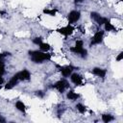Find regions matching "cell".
<instances>
[{"instance_id":"cell-20","label":"cell","mask_w":123,"mask_h":123,"mask_svg":"<svg viewBox=\"0 0 123 123\" xmlns=\"http://www.w3.org/2000/svg\"><path fill=\"white\" fill-rule=\"evenodd\" d=\"M5 72H6V70H5V62H4V60H2V61H0V75H4L5 74Z\"/></svg>"},{"instance_id":"cell-11","label":"cell","mask_w":123,"mask_h":123,"mask_svg":"<svg viewBox=\"0 0 123 123\" xmlns=\"http://www.w3.org/2000/svg\"><path fill=\"white\" fill-rule=\"evenodd\" d=\"M18 82H19V80H18V78H17V76H16V74H14L10 80H9V82L5 85V89L6 90H10V89H12L17 84H18Z\"/></svg>"},{"instance_id":"cell-18","label":"cell","mask_w":123,"mask_h":123,"mask_svg":"<svg viewBox=\"0 0 123 123\" xmlns=\"http://www.w3.org/2000/svg\"><path fill=\"white\" fill-rule=\"evenodd\" d=\"M57 12H58V9H44L43 10V13L44 14H48V15H50V16H55L56 15V13H57Z\"/></svg>"},{"instance_id":"cell-10","label":"cell","mask_w":123,"mask_h":123,"mask_svg":"<svg viewBox=\"0 0 123 123\" xmlns=\"http://www.w3.org/2000/svg\"><path fill=\"white\" fill-rule=\"evenodd\" d=\"M15 74H16V76H17L19 81H30L31 80V73L26 68L22 69L21 71H18Z\"/></svg>"},{"instance_id":"cell-8","label":"cell","mask_w":123,"mask_h":123,"mask_svg":"<svg viewBox=\"0 0 123 123\" xmlns=\"http://www.w3.org/2000/svg\"><path fill=\"white\" fill-rule=\"evenodd\" d=\"M69 77H70L71 83H73L75 86H83L84 85V78L79 73H77V72L73 73L72 72V74Z\"/></svg>"},{"instance_id":"cell-15","label":"cell","mask_w":123,"mask_h":123,"mask_svg":"<svg viewBox=\"0 0 123 123\" xmlns=\"http://www.w3.org/2000/svg\"><path fill=\"white\" fill-rule=\"evenodd\" d=\"M101 119L104 123H109V122L114 120V116L111 115V113H103L102 116H101Z\"/></svg>"},{"instance_id":"cell-3","label":"cell","mask_w":123,"mask_h":123,"mask_svg":"<svg viewBox=\"0 0 123 123\" xmlns=\"http://www.w3.org/2000/svg\"><path fill=\"white\" fill-rule=\"evenodd\" d=\"M104 34H105V32L102 31V30L97 31V32L93 35V37H91L89 46L92 47V46H94V45H96V44L102 43V42H103V39H104Z\"/></svg>"},{"instance_id":"cell-21","label":"cell","mask_w":123,"mask_h":123,"mask_svg":"<svg viewBox=\"0 0 123 123\" xmlns=\"http://www.w3.org/2000/svg\"><path fill=\"white\" fill-rule=\"evenodd\" d=\"M32 42H33L34 44H36V45H39V44L42 42V37H36L33 38Z\"/></svg>"},{"instance_id":"cell-13","label":"cell","mask_w":123,"mask_h":123,"mask_svg":"<svg viewBox=\"0 0 123 123\" xmlns=\"http://www.w3.org/2000/svg\"><path fill=\"white\" fill-rule=\"evenodd\" d=\"M80 96H81V95H80L79 93L75 92L74 90H68V92L66 93V97H67V99H68V100H71V101H75V100L79 99Z\"/></svg>"},{"instance_id":"cell-14","label":"cell","mask_w":123,"mask_h":123,"mask_svg":"<svg viewBox=\"0 0 123 123\" xmlns=\"http://www.w3.org/2000/svg\"><path fill=\"white\" fill-rule=\"evenodd\" d=\"M14 107H15V109H16L17 111H21L22 113H25V112H26V105H25L22 101H20V100L16 101L15 104H14Z\"/></svg>"},{"instance_id":"cell-29","label":"cell","mask_w":123,"mask_h":123,"mask_svg":"<svg viewBox=\"0 0 123 123\" xmlns=\"http://www.w3.org/2000/svg\"><path fill=\"white\" fill-rule=\"evenodd\" d=\"M0 87H1V86H0Z\"/></svg>"},{"instance_id":"cell-28","label":"cell","mask_w":123,"mask_h":123,"mask_svg":"<svg viewBox=\"0 0 123 123\" xmlns=\"http://www.w3.org/2000/svg\"><path fill=\"white\" fill-rule=\"evenodd\" d=\"M82 2H83V0H74V3L77 4V5L80 4V3H82Z\"/></svg>"},{"instance_id":"cell-5","label":"cell","mask_w":123,"mask_h":123,"mask_svg":"<svg viewBox=\"0 0 123 123\" xmlns=\"http://www.w3.org/2000/svg\"><path fill=\"white\" fill-rule=\"evenodd\" d=\"M59 68H60V72L62 73V77L63 78H67V77H69L71 74H72V72H73V70L74 69H78V67H75V66H73V65H63V66H60V65H57Z\"/></svg>"},{"instance_id":"cell-4","label":"cell","mask_w":123,"mask_h":123,"mask_svg":"<svg viewBox=\"0 0 123 123\" xmlns=\"http://www.w3.org/2000/svg\"><path fill=\"white\" fill-rule=\"evenodd\" d=\"M80 18H81V12L78 10H72L71 12H69V13L67 15L68 23L71 25L78 22L80 20Z\"/></svg>"},{"instance_id":"cell-26","label":"cell","mask_w":123,"mask_h":123,"mask_svg":"<svg viewBox=\"0 0 123 123\" xmlns=\"http://www.w3.org/2000/svg\"><path fill=\"white\" fill-rule=\"evenodd\" d=\"M3 84H4V78H3L2 75H0V86L3 85Z\"/></svg>"},{"instance_id":"cell-19","label":"cell","mask_w":123,"mask_h":123,"mask_svg":"<svg viewBox=\"0 0 123 123\" xmlns=\"http://www.w3.org/2000/svg\"><path fill=\"white\" fill-rule=\"evenodd\" d=\"M75 108H76V110H77L80 113H82V114H84V113L86 111V107L85 105H83L82 103H78V104H76Z\"/></svg>"},{"instance_id":"cell-17","label":"cell","mask_w":123,"mask_h":123,"mask_svg":"<svg viewBox=\"0 0 123 123\" xmlns=\"http://www.w3.org/2000/svg\"><path fill=\"white\" fill-rule=\"evenodd\" d=\"M38 47H39V50L42 51V52H48V51L50 50V48H51L50 44L47 43V42H41V43L38 45Z\"/></svg>"},{"instance_id":"cell-27","label":"cell","mask_w":123,"mask_h":123,"mask_svg":"<svg viewBox=\"0 0 123 123\" xmlns=\"http://www.w3.org/2000/svg\"><path fill=\"white\" fill-rule=\"evenodd\" d=\"M0 122H3V123H5V122H6V119H5L4 117H2L1 115H0Z\"/></svg>"},{"instance_id":"cell-22","label":"cell","mask_w":123,"mask_h":123,"mask_svg":"<svg viewBox=\"0 0 123 123\" xmlns=\"http://www.w3.org/2000/svg\"><path fill=\"white\" fill-rule=\"evenodd\" d=\"M35 94H36V96L38 97V98H43V97L45 96V92H44L43 90H36V91H35Z\"/></svg>"},{"instance_id":"cell-25","label":"cell","mask_w":123,"mask_h":123,"mask_svg":"<svg viewBox=\"0 0 123 123\" xmlns=\"http://www.w3.org/2000/svg\"><path fill=\"white\" fill-rule=\"evenodd\" d=\"M122 59H123V52H120L117 55V57H116V61L117 62H120V61H122Z\"/></svg>"},{"instance_id":"cell-2","label":"cell","mask_w":123,"mask_h":123,"mask_svg":"<svg viewBox=\"0 0 123 123\" xmlns=\"http://www.w3.org/2000/svg\"><path fill=\"white\" fill-rule=\"evenodd\" d=\"M69 86H70V85H69V83L67 82V80H66L65 78H63V79H61V80L57 81L54 85H52V86H51V87H52V88L57 89L60 93H63L66 89H68V88H69Z\"/></svg>"},{"instance_id":"cell-23","label":"cell","mask_w":123,"mask_h":123,"mask_svg":"<svg viewBox=\"0 0 123 123\" xmlns=\"http://www.w3.org/2000/svg\"><path fill=\"white\" fill-rule=\"evenodd\" d=\"M74 46H76V47H84V41L81 40V39H77Z\"/></svg>"},{"instance_id":"cell-9","label":"cell","mask_w":123,"mask_h":123,"mask_svg":"<svg viewBox=\"0 0 123 123\" xmlns=\"http://www.w3.org/2000/svg\"><path fill=\"white\" fill-rule=\"evenodd\" d=\"M73 31H74V27H73L71 24H68V25H66V26H64V27H62V28H60V29L57 30V32H58L59 34L62 35V36H64V37H68V36L72 35Z\"/></svg>"},{"instance_id":"cell-7","label":"cell","mask_w":123,"mask_h":123,"mask_svg":"<svg viewBox=\"0 0 123 123\" xmlns=\"http://www.w3.org/2000/svg\"><path fill=\"white\" fill-rule=\"evenodd\" d=\"M69 50L73 53L76 54L78 56H80L82 59H86L87 57V50L85 49L84 47H76V46H72L69 48Z\"/></svg>"},{"instance_id":"cell-24","label":"cell","mask_w":123,"mask_h":123,"mask_svg":"<svg viewBox=\"0 0 123 123\" xmlns=\"http://www.w3.org/2000/svg\"><path fill=\"white\" fill-rule=\"evenodd\" d=\"M7 56H11V53H10V52H3V53H0V61L4 60Z\"/></svg>"},{"instance_id":"cell-1","label":"cell","mask_w":123,"mask_h":123,"mask_svg":"<svg viewBox=\"0 0 123 123\" xmlns=\"http://www.w3.org/2000/svg\"><path fill=\"white\" fill-rule=\"evenodd\" d=\"M28 55L34 63H42L45 61H50L52 58V54L48 52H42L40 50H30Z\"/></svg>"},{"instance_id":"cell-12","label":"cell","mask_w":123,"mask_h":123,"mask_svg":"<svg viewBox=\"0 0 123 123\" xmlns=\"http://www.w3.org/2000/svg\"><path fill=\"white\" fill-rule=\"evenodd\" d=\"M91 72H92L93 75H95V76H97L99 78H102V79H104L106 77V75H107V69L101 68V67H94L91 70Z\"/></svg>"},{"instance_id":"cell-16","label":"cell","mask_w":123,"mask_h":123,"mask_svg":"<svg viewBox=\"0 0 123 123\" xmlns=\"http://www.w3.org/2000/svg\"><path fill=\"white\" fill-rule=\"evenodd\" d=\"M104 29L105 31H108V32H116V28L111 23L110 19L106 23H104Z\"/></svg>"},{"instance_id":"cell-6","label":"cell","mask_w":123,"mask_h":123,"mask_svg":"<svg viewBox=\"0 0 123 123\" xmlns=\"http://www.w3.org/2000/svg\"><path fill=\"white\" fill-rule=\"evenodd\" d=\"M90 17H91V19H93L99 26L104 25V23H106V22L109 20L108 17L102 16L100 13H98V12H90Z\"/></svg>"}]
</instances>
